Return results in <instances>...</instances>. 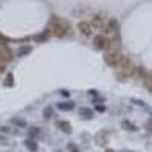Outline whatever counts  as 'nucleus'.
Returning <instances> with one entry per match:
<instances>
[{"instance_id":"obj_1","label":"nucleus","mask_w":152,"mask_h":152,"mask_svg":"<svg viewBox=\"0 0 152 152\" xmlns=\"http://www.w3.org/2000/svg\"><path fill=\"white\" fill-rule=\"evenodd\" d=\"M49 31L52 32L55 37H66L67 34H70L72 31V26H70V23L64 18H61V17H52L50 18V23H49Z\"/></svg>"},{"instance_id":"obj_2","label":"nucleus","mask_w":152,"mask_h":152,"mask_svg":"<svg viewBox=\"0 0 152 152\" xmlns=\"http://www.w3.org/2000/svg\"><path fill=\"white\" fill-rule=\"evenodd\" d=\"M123 59V55L119 52V50H107L105 55H104V61H105V64L110 66V67H114V69H117L120 66V62Z\"/></svg>"},{"instance_id":"obj_3","label":"nucleus","mask_w":152,"mask_h":152,"mask_svg":"<svg viewBox=\"0 0 152 152\" xmlns=\"http://www.w3.org/2000/svg\"><path fill=\"white\" fill-rule=\"evenodd\" d=\"M93 46L96 49H99V50H105V52H107V50H110L111 46H113V40L108 38L107 35L100 34V35H96L93 38Z\"/></svg>"},{"instance_id":"obj_4","label":"nucleus","mask_w":152,"mask_h":152,"mask_svg":"<svg viewBox=\"0 0 152 152\" xmlns=\"http://www.w3.org/2000/svg\"><path fill=\"white\" fill-rule=\"evenodd\" d=\"M119 29H120L119 21L116 18H110L108 23H107V28H105L104 35H107L108 38H111V40H113V38H117L119 37Z\"/></svg>"},{"instance_id":"obj_5","label":"nucleus","mask_w":152,"mask_h":152,"mask_svg":"<svg viewBox=\"0 0 152 152\" xmlns=\"http://www.w3.org/2000/svg\"><path fill=\"white\" fill-rule=\"evenodd\" d=\"M117 69H119V72L122 73V76H129V75H132V73L135 72V66L132 64V61L128 59V58H125V56H123L120 66H119Z\"/></svg>"},{"instance_id":"obj_6","label":"nucleus","mask_w":152,"mask_h":152,"mask_svg":"<svg viewBox=\"0 0 152 152\" xmlns=\"http://www.w3.org/2000/svg\"><path fill=\"white\" fill-rule=\"evenodd\" d=\"M91 23V26H93V29H96V31H100V32H105V28H107V23H108V20H105V17H102V15H94L93 17V20L90 21Z\"/></svg>"},{"instance_id":"obj_7","label":"nucleus","mask_w":152,"mask_h":152,"mask_svg":"<svg viewBox=\"0 0 152 152\" xmlns=\"http://www.w3.org/2000/svg\"><path fill=\"white\" fill-rule=\"evenodd\" d=\"M78 31L84 37H91L93 35V26H91L90 21H79L78 23Z\"/></svg>"},{"instance_id":"obj_8","label":"nucleus","mask_w":152,"mask_h":152,"mask_svg":"<svg viewBox=\"0 0 152 152\" xmlns=\"http://www.w3.org/2000/svg\"><path fill=\"white\" fill-rule=\"evenodd\" d=\"M14 55H12V50L8 47V46H0V59L3 62H9L12 61Z\"/></svg>"},{"instance_id":"obj_9","label":"nucleus","mask_w":152,"mask_h":152,"mask_svg":"<svg viewBox=\"0 0 152 152\" xmlns=\"http://www.w3.org/2000/svg\"><path fill=\"white\" fill-rule=\"evenodd\" d=\"M107 142H108V132L100 131V132L96 134V143H97L99 146H105Z\"/></svg>"},{"instance_id":"obj_10","label":"nucleus","mask_w":152,"mask_h":152,"mask_svg":"<svg viewBox=\"0 0 152 152\" xmlns=\"http://www.w3.org/2000/svg\"><path fill=\"white\" fill-rule=\"evenodd\" d=\"M56 126H58L62 132H67V134L72 132V125H70L67 120H58V122H56Z\"/></svg>"},{"instance_id":"obj_11","label":"nucleus","mask_w":152,"mask_h":152,"mask_svg":"<svg viewBox=\"0 0 152 152\" xmlns=\"http://www.w3.org/2000/svg\"><path fill=\"white\" fill-rule=\"evenodd\" d=\"M58 108L61 111H70L75 108V102H72V100H69V102H61V104H58Z\"/></svg>"},{"instance_id":"obj_12","label":"nucleus","mask_w":152,"mask_h":152,"mask_svg":"<svg viewBox=\"0 0 152 152\" xmlns=\"http://www.w3.org/2000/svg\"><path fill=\"white\" fill-rule=\"evenodd\" d=\"M24 145H26V148H28L29 151H32V152H37V151H38V145L35 143L34 138H29V140H26V142H24Z\"/></svg>"},{"instance_id":"obj_13","label":"nucleus","mask_w":152,"mask_h":152,"mask_svg":"<svg viewBox=\"0 0 152 152\" xmlns=\"http://www.w3.org/2000/svg\"><path fill=\"white\" fill-rule=\"evenodd\" d=\"M145 87L148 88V91L152 93V73L145 76Z\"/></svg>"},{"instance_id":"obj_14","label":"nucleus","mask_w":152,"mask_h":152,"mask_svg":"<svg viewBox=\"0 0 152 152\" xmlns=\"http://www.w3.org/2000/svg\"><path fill=\"white\" fill-rule=\"evenodd\" d=\"M122 126H123V129H126V131H137L135 125L131 123V122H128V120H123L122 122Z\"/></svg>"},{"instance_id":"obj_15","label":"nucleus","mask_w":152,"mask_h":152,"mask_svg":"<svg viewBox=\"0 0 152 152\" xmlns=\"http://www.w3.org/2000/svg\"><path fill=\"white\" fill-rule=\"evenodd\" d=\"M79 114H81V116H84V117H87V119H90L93 116V111L90 108H81L79 110Z\"/></svg>"},{"instance_id":"obj_16","label":"nucleus","mask_w":152,"mask_h":152,"mask_svg":"<svg viewBox=\"0 0 152 152\" xmlns=\"http://www.w3.org/2000/svg\"><path fill=\"white\" fill-rule=\"evenodd\" d=\"M47 37H49V32H41L40 35H37V37H35V40L41 43V41H46V40H47Z\"/></svg>"},{"instance_id":"obj_17","label":"nucleus","mask_w":152,"mask_h":152,"mask_svg":"<svg viewBox=\"0 0 152 152\" xmlns=\"http://www.w3.org/2000/svg\"><path fill=\"white\" fill-rule=\"evenodd\" d=\"M12 84H14V76H12V73H8L6 81H5V85H6V87H11Z\"/></svg>"},{"instance_id":"obj_18","label":"nucleus","mask_w":152,"mask_h":152,"mask_svg":"<svg viewBox=\"0 0 152 152\" xmlns=\"http://www.w3.org/2000/svg\"><path fill=\"white\" fill-rule=\"evenodd\" d=\"M8 43H9V38L5 37L3 34H0V44H2V46H6Z\"/></svg>"},{"instance_id":"obj_19","label":"nucleus","mask_w":152,"mask_h":152,"mask_svg":"<svg viewBox=\"0 0 152 152\" xmlns=\"http://www.w3.org/2000/svg\"><path fill=\"white\" fill-rule=\"evenodd\" d=\"M43 116H44L46 119H49L50 116H52V108H46V110L43 111Z\"/></svg>"},{"instance_id":"obj_20","label":"nucleus","mask_w":152,"mask_h":152,"mask_svg":"<svg viewBox=\"0 0 152 152\" xmlns=\"http://www.w3.org/2000/svg\"><path fill=\"white\" fill-rule=\"evenodd\" d=\"M12 122H14L15 125H18V126H26V122H24L23 119H14Z\"/></svg>"},{"instance_id":"obj_21","label":"nucleus","mask_w":152,"mask_h":152,"mask_svg":"<svg viewBox=\"0 0 152 152\" xmlns=\"http://www.w3.org/2000/svg\"><path fill=\"white\" fill-rule=\"evenodd\" d=\"M28 52H31V47H23V49H20V50H18V55H20V56H23L24 53H28Z\"/></svg>"},{"instance_id":"obj_22","label":"nucleus","mask_w":152,"mask_h":152,"mask_svg":"<svg viewBox=\"0 0 152 152\" xmlns=\"http://www.w3.org/2000/svg\"><path fill=\"white\" fill-rule=\"evenodd\" d=\"M69 151H70V152H79V151H78V148H76L73 143H70V145H69Z\"/></svg>"},{"instance_id":"obj_23","label":"nucleus","mask_w":152,"mask_h":152,"mask_svg":"<svg viewBox=\"0 0 152 152\" xmlns=\"http://www.w3.org/2000/svg\"><path fill=\"white\" fill-rule=\"evenodd\" d=\"M5 66H6V62H3L2 59H0V72H3V70H5Z\"/></svg>"},{"instance_id":"obj_24","label":"nucleus","mask_w":152,"mask_h":152,"mask_svg":"<svg viewBox=\"0 0 152 152\" xmlns=\"http://www.w3.org/2000/svg\"><path fill=\"white\" fill-rule=\"evenodd\" d=\"M107 152H114V151H107Z\"/></svg>"}]
</instances>
